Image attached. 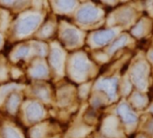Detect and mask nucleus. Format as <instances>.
I'll return each instance as SVG.
<instances>
[{
	"label": "nucleus",
	"mask_w": 153,
	"mask_h": 138,
	"mask_svg": "<svg viewBox=\"0 0 153 138\" xmlns=\"http://www.w3.org/2000/svg\"><path fill=\"white\" fill-rule=\"evenodd\" d=\"M147 74H148V66L147 64L143 61H138L133 65L131 71V78L135 86L143 90L147 86Z\"/></svg>",
	"instance_id": "obj_1"
},
{
	"label": "nucleus",
	"mask_w": 153,
	"mask_h": 138,
	"mask_svg": "<svg viewBox=\"0 0 153 138\" xmlns=\"http://www.w3.org/2000/svg\"><path fill=\"white\" fill-rule=\"evenodd\" d=\"M144 31H145V23L144 21L140 19L131 29V34L136 38H140L144 33Z\"/></svg>",
	"instance_id": "obj_2"
},
{
	"label": "nucleus",
	"mask_w": 153,
	"mask_h": 138,
	"mask_svg": "<svg viewBox=\"0 0 153 138\" xmlns=\"http://www.w3.org/2000/svg\"><path fill=\"white\" fill-rule=\"evenodd\" d=\"M132 101L133 105L137 109H141L146 105V99L145 97L140 94V92H135L132 96Z\"/></svg>",
	"instance_id": "obj_3"
},
{
	"label": "nucleus",
	"mask_w": 153,
	"mask_h": 138,
	"mask_svg": "<svg viewBox=\"0 0 153 138\" xmlns=\"http://www.w3.org/2000/svg\"><path fill=\"white\" fill-rule=\"evenodd\" d=\"M114 35V32L113 31H107V32H103L101 33L98 34L97 36V41L100 44L105 43L108 40H110Z\"/></svg>",
	"instance_id": "obj_4"
},
{
	"label": "nucleus",
	"mask_w": 153,
	"mask_h": 138,
	"mask_svg": "<svg viewBox=\"0 0 153 138\" xmlns=\"http://www.w3.org/2000/svg\"><path fill=\"white\" fill-rule=\"evenodd\" d=\"M122 117L123 118L124 122L127 123V124L134 123V122L137 121V118H138L137 116H136V114H134L133 112H131V110L128 111V112H127L126 114H124Z\"/></svg>",
	"instance_id": "obj_5"
},
{
	"label": "nucleus",
	"mask_w": 153,
	"mask_h": 138,
	"mask_svg": "<svg viewBox=\"0 0 153 138\" xmlns=\"http://www.w3.org/2000/svg\"><path fill=\"white\" fill-rule=\"evenodd\" d=\"M127 40H128V38H127L126 36H122V37H120V38L113 44V46H112V48H111V50H115V49L121 48L122 46H123V45L127 42Z\"/></svg>",
	"instance_id": "obj_6"
},
{
	"label": "nucleus",
	"mask_w": 153,
	"mask_h": 138,
	"mask_svg": "<svg viewBox=\"0 0 153 138\" xmlns=\"http://www.w3.org/2000/svg\"><path fill=\"white\" fill-rule=\"evenodd\" d=\"M148 43V40L146 39H141L139 42H138V48L140 49H143L145 46H147L146 44Z\"/></svg>",
	"instance_id": "obj_7"
},
{
	"label": "nucleus",
	"mask_w": 153,
	"mask_h": 138,
	"mask_svg": "<svg viewBox=\"0 0 153 138\" xmlns=\"http://www.w3.org/2000/svg\"><path fill=\"white\" fill-rule=\"evenodd\" d=\"M149 58H150V59L153 61V50L149 52Z\"/></svg>",
	"instance_id": "obj_8"
},
{
	"label": "nucleus",
	"mask_w": 153,
	"mask_h": 138,
	"mask_svg": "<svg viewBox=\"0 0 153 138\" xmlns=\"http://www.w3.org/2000/svg\"><path fill=\"white\" fill-rule=\"evenodd\" d=\"M138 138H147L145 135H143V134H140V136H138Z\"/></svg>",
	"instance_id": "obj_9"
},
{
	"label": "nucleus",
	"mask_w": 153,
	"mask_h": 138,
	"mask_svg": "<svg viewBox=\"0 0 153 138\" xmlns=\"http://www.w3.org/2000/svg\"><path fill=\"white\" fill-rule=\"evenodd\" d=\"M150 111L153 113V106H151V108H150Z\"/></svg>",
	"instance_id": "obj_10"
}]
</instances>
